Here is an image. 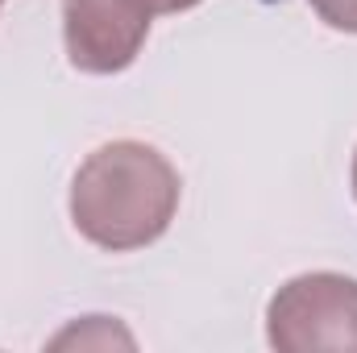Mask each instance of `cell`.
Wrapping results in <instances>:
<instances>
[{"label": "cell", "mask_w": 357, "mask_h": 353, "mask_svg": "<svg viewBox=\"0 0 357 353\" xmlns=\"http://www.w3.org/2000/svg\"><path fill=\"white\" fill-rule=\"evenodd\" d=\"M183 183L171 158L146 142H108L71 179V225L96 250L129 254L154 246L178 212Z\"/></svg>", "instance_id": "6da1fadb"}, {"label": "cell", "mask_w": 357, "mask_h": 353, "mask_svg": "<svg viewBox=\"0 0 357 353\" xmlns=\"http://www.w3.org/2000/svg\"><path fill=\"white\" fill-rule=\"evenodd\" d=\"M266 341L278 353H357V278L337 270L287 278L266 303Z\"/></svg>", "instance_id": "7a4b0ae2"}, {"label": "cell", "mask_w": 357, "mask_h": 353, "mask_svg": "<svg viewBox=\"0 0 357 353\" xmlns=\"http://www.w3.org/2000/svg\"><path fill=\"white\" fill-rule=\"evenodd\" d=\"M150 13L133 0H63L67 59L84 75H116L137 63L150 38Z\"/></svg>", "instance_id": "3957f363"}, {"label": "cell", "mask_w": 357, "mask_h": 353, "mask_svg": "<svg viewBox=\"0 0 357 353\" xmlns=\"http://www.w3.org/2000/svg\"><path fill=\"white\" fill-rule=\"evenodd\" d=\"M316 8V17L328 25V29H341V33H357V0H307Z\"/></svg>", "instance_id": "277c9868"}, {"label": "cell", "mask_w": 357, "mask_h": 353, "mask_svg": "<svg viewBox=\"0 0 357 353\" xmlns=\"http://www.w3.org/2000/svg\"><path fill=\"white\" fill-rule=\"evenodd\" d=\"M142 13H150V17H158V13H183V8H195L199 0H133Z\"/></svg>", "instance_id": "5b68a950"}, {"label": "cell", "mask_w": 357, "mask_h": 353, "mask_svg": "<svg viewBox=\"0 0 357 353\" xmlns=\"http://www.w3.org/2000/svg\"><path fill=\"white\" fill-rule=\"evenodd\" d=\"M349 179H354V195H357V150H354V171H349Z\"/></svg>", "instance_id": "8992f818"}, {"label": "cell", "mask_w": 357, "mask_h": 353, "mask_svg": "<svg viewBox=\"0 0 357 353\" xmlns=\"http://www.w3.org/2000/svg\"><path fill=\"white\" fill-rule=\"evenodd\" d=\"M0 4H4V0H0Z\"/></svg>", "instance_id": "52a82bcc"}]
</instances>
